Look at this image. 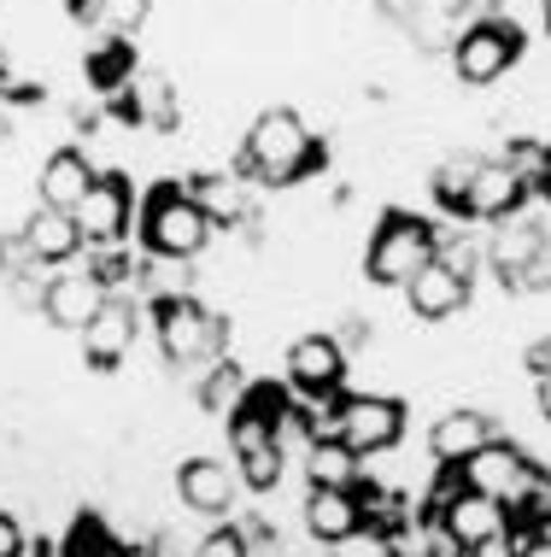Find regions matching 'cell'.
Returning a JSON list of instances; mask_svg holds the SVG:
<instances>
[{
	"label": "cell",
	"instance_id": "obj_1",
	"mask_svg": "<svg viewBox=\"0 0 551 557\" xmlns=\"http://www.w3.org/2000/svg\"><path fill=\"white\" fill-rule=\"evenodd\" d=\"M317 159H323L317 135H311V124L293 107H264L259 117H252L247 141H241V171L259 176V183H271V188L300 183Z\"/></svg>",
	"mask_w": 551,
	"mask_h": 557
},
{
	"label": "cell",
	"instance_id": "obj_2",
	"mask_svg": "<svg viewBox=\"0 0 551 557\" xmlns=\"http://www.w3.org/2000/svg\"><path fill=\"white\" fill-rule=\"evenodd\" d=\"M153 335H159L165 364L205 375L223 358V346H229V318H217L193 294H159L153 299Z\"/></svg>",
	"mask_w": 551,
	"mask_h": 557
},
{
	"label": "cell",
	"instance_id": "obj_3",
	"mask_svg": "<svg viewBox=\"0 0 551 557\" xmlns=\"http://www.w3.org/2000/svg\"><path fill=\"white\" fill-rule=\"evenodd\" d=\"M212 240V218L193 206V194L183 183H153V194L141 200V247L147 259H200Z\"/></svg>",
	"mask_w": 551,
	"mask_h": 557
},
{
	"label": "cell",
	"instance_id": "obj_4",
	"mask_svg": "<svg viewBox=\"0 0 551 557\" xmlns=\"http://www.w3.org/2000/svg\"><path fill=\"white\" fill-rule=\"evenodd\" d=\"M435 252H440L435 223L416 218V212H387L376 223V235H370V247H364V276L376 282V288H405Z\"/></svg>",
	"mask_w": 551,
	"mask_h": 557
},
{
	"label": "cell",
	"instance_id": "obj_5",
	"mask_svg": "<svg viewBox=\"0 0 551 557\" xmlns=\"http://www.w3.org/2000/svg\"><path fill=\"white\" fill-rule=\"evenodd\" d=\"M458 481H464L469 493H481V499L504 505V510H516V505H528V499H540V493H546L540 463H534L516 441H499V434L475 451L469 463H458Z\"/></svg>",
	"mask_w": 551,
	"mask_h": 557
},
{
	"label": "cell",
	"instance_id": "obj_6",
	"mask_svg": "<svg viewBox=\"0 0 551 557\" xmlns=\"http://www.w3.org/2000/svg\"><path fill=\"white\" fill-rule=\"evenodd\" d=\"M516 59H523V29L504 24V18H475V24H464V36L452 41V71H458V83H469V88L499 83Z\"/></svg>",
	"mask_w": 551,
	"mask_h": 557
},
{
	"label": "cell",
	"instance_id": "obj_7",
	"mask_svg": "<svg viewBox=\"0 0 551 557\" xmlns=\"http://www.w3.org/2000/svg\"><path fill=\"white\" fill-rule=\"evenodd\" d=\"M405 441V405L393 394H347V411H340V446L352 458H381Z\"/></svg>",
	"mask_w": 551,
	"mask_h": 557
},
{
	"label": "cell",
	"instance_id": "obj_8",
	"mask_svg": "<svg viewBox=\"0 0 551 557\" xmlns=\"http://www.w3.org/2000/svg\"><path fill=\"white\" fill-rule=\"evenodd\" d=\"M77 230L88 247H117V240L129 235V218H136V200H129V183L117 171H100L95 176V188L83 194V206L77 212Z\"/></svg>",
	"mask_w": 551,
	"mask_h": 557
},
{
	"label": "cell",
	"instance_id": "obj_9",
	"mask_svg": "<svg viewBox=\"0 0 551 557\" xmlns=\"http://www.w3.org/2000/svg\"><path fill=\"white\" fill-rule=\"evenodd\" d=\"M136 335H141V306L112 294L107 306H100V318L83 329V364L100 370V375L117 370L129 352H136Z\"/></svg>",
	"mask_w": 551,
	"mask_h": 557
},
{
	"label": "cell",
	"instance_id": "obj_10",
	"mask_svg": "<svg viewBox=\"0 0 551 557\" xmlns=\"http://www.w3.org/2000/svg\"><path fill=\"white\" fill-rule=\"evenodd\" d=\"M288 387L305 399L340 394L347 387V346L335 335H300L288 346Z\"/></svg>",
	"mask_w": 551,
	"mask_h": 557
},
{
	"label": "cell",
	"instance_id": "obj_11",
	"mask_svg": "<svg viewBox=\"0 0 551 557\" xmlns=\"http://www.w3.org/2000/svg\"><path fill=\"white\" fill-rule=\"evenodd\" d=\"M107 299H112V288L95 276V270H59V276L48 282V294H41V318H48L53 329L83 335V329L100 318Z\"/></svg>",
	"mask_w": 551,
	"mask_h": 557
},
{
	"label": "cell",
	"instance_id": "obj_12",
	"mask_svg": "<svg viewBox=\"0 0 551 557\" xmlns=\"http://www.w3.org/2000/svg\"><path fill=\"white\" fill-rule=\"evenodd\" d=\"M528 200V176L516 171L511 159H481L475 183L464 194V218H481V223H511Z\"/></svg>",
	"mask_w": 551,
	"mask_h": 557
},
{
	"label": "cell",
	"instance_id": "obj_13",
	"mask_svg": "<svg viewBox=\"0 0 551 557\" xmlns=\"http://www.w3.org/2000/svg\"><path fill=\"white\" fill-rule=\"evenodd\" d=\"M235 493H241V475L223 458H188L183 470H176V499H183V510H193V517H229Z\"/></svg>",
	"mask_w": 551,
	"mask_h": 557
},
{
	"label": "cell",
	"instance_id": "obj_14",
	"mask_svg": "<svg viewBox=\"0 0 551 557\" xmlns=\"http://www.w3.org/2000/svg\"><path fill=\"white\" fill-rule=\"evenodd\" d=\"M405 306H411V318H423V323L458 318V311L469 306V276H458L446 259H428V264L405 282Z\"/></svg>",
	"mask_w": 551,
	"mask_h": 557
},
{
	"label": "cell",
	"instance_id": "obj_15",
	"mask_svg": "<svg viewBox=\"0 0 551 557\" xmlns=\"http://www.w3.org/2000/svg\"><path fill=\"white\" fill-rule=\"evenodd\" d=\"M95 164H88L83 147H59V153L41 159L36 171V206H48V212H77L83 194L95 188Z\"/></svg>",
	"mask_w": 551,
	"mask_h": 557
},
{
	"label": "cell",
	"instance_id": "obj_16",
	"mask_svg": "<svg viewBox=\"0 0 551 557\" xmlns=\"http://www.w3.org/2000/svg\"><path fill=\"white\" fill-rule=\"evenodd\" d=\"M487 441H493V417L475 411V405H458V411H446L440 423L428 429V451H435L440 470H458V463H469Z\"/></svg>",
	"mask_w": 551,
	"mask_h": 557
},
{
	"label": "cell",
	"instance_id": "obj_17",
	"mask_svg": "<svg viewBox=\"0 0 551 557\" xmlns=\"http://www.w3.org/2000/svg\"><path fill=\"white\" fill-rule=\"evenodd\" d=\"M305 534L323 540V546H340V540L364 534V505L352 487H311L305 493Z\"/></svg>",
	"mask_w": 551,
	"mask_h": 557
},
{
	"label": "cell",
	"instance_id": "obj_18",
	"mask_svg": "<svg viewBox=\"0 0 551 557\" xmlns=\"http://www.w3.org/2000/svg\"><path fill=\"white\" fill-rule=\"evenodd\" d=\"M18 230H24L29 252H36L41 264H71V259L88 247L83 230H77V218H71V212H48V206H36V212H29Z\"/></svg>",
	"mask_w": 551,
	"mask_h": 557
},
{
	"label": "cell",
	"instance_id": "obj_19",
	"mask_svg": "<svg viewBox=\"0 0 551 557\" xmlns=\"http://www.w3.org/2000/svg\"><path fill=\"white\" fill-rule=\"evenodd\" d=\"M487 252H493V270H499V276L516 282V276H523V270L546 252V230H540V223H523V218H516V223H499V230H493V247H487Z\"/></svg>",
	"mask_w": 551,
	"mask_h": 557
},
{
	"label": "cell",
	"instance_id": "obj_20",
	"mask_svg": "<svg viewBox=\"0 0 551 557\" xmlns=\"http://www.w3.org/2000/svg\"><path fill=\"white\" fill-rule=\"evenodd\" d=\"M188 194H193V206H200V212L212 218V230H229V223L247 212V200H241V176L200 171V176L188 183Z\"/></svg>",
	"mask_w": 551,
	"mask_h": 557
},
{
	"label": "cell",
	"instance_id": "obj_21",
	"mask_svg": "<svg viewBox=\"0 0 551 557\" xmlns=\"http://www.w3.org/2000/svg\"><path fill=\"white\" fill-rule=\"evenodd\" d=\"M359 463L364 458H352L340 441L305 446V481H311V487H359Z\"/></svg>",
	"mask_w": 551,
	"mask_h": 557
},
{
	"label": "cell",
	"instance_id": "obj_22",
	"mask_svg": "<svg viewBox=\"0 0 551 557\" xmlns=\"http://www.w3.org/2000/svg\"><path fill=\"white\" fill-rule=\"evenodd\" d=\"M59 557H129V540H117L107 529V517L83 510V517L71 522V534L59 540Z\"/></svg>",
	"mask_w": 551,
	"mask_h": 557
},
{
	"label": "cell",
	"instance_id": "obj_23",
	"mask_svg": "<svg viewBox=\"0 0 551 557\" xmlns=\"http://www.w3.org/2000/svg\"><path fill=\"white\" fill-rule=\"evenodd\" d=\"M235 475H241V487H247V493H271L276 481H281V441L235 451Z\"/></svg>",
	"mask_w": 551,
	"mask_h": 557
},
{
	"label": "cell",
	"instance_id": "obj_24",
	"mask_svg": "<svg viewBox=\"0 0 551 557\" xmlns=\"http://www.w3.org/2000/svg\"><path fill=\"white\" fill-rule=\"evenodd\" d=\"M147 12H153V0H100L95 29H100L107 41H129V36L147 24Z\"/></svg>",
	"mask_w": 551,
	"mask_h": 557
},
{
	"label": "cell",
	"instance_id": "obj_25",
	"mask_svg": "<svg viewBox=\"0 0 551 557\" xmlns=\"http://www.w3.org/2000/svg\"><path fill=\"white\" fill-rule=\"evenodd\" d=\"M475 171H481V159H475V153H458V159H446V164H440V176H435V200L446 206V212L464 218V194H469V183H475Z\"/></svg>",
	"mask_w": 551,
	"mask_h": 557
},
{
	"label": "cell",
	"instance_id": "obj_26",
	"mask_svg": "<svg viewBox=\"0 0 551 557\" xmlns=\"http://www.w3.org/2000/svg\"><path fill=\"white\" fill-rule=\"evenodd\" d=\"M193 557H252V546H247V529H212L200 540V546H193Z\"/></svg>",
	"mask_w": 551,
	"mask_h": 557
},
{
	"label": "cell",
	"instance_id": "obj_27",
	"mask_svg": "<svg viewBox=\"0 0 551 557\" xmlns=\"http://www.w3.org/2000/svg\"><path fill=\"white\" fill-rule=\"evenodd\" d=\"M335 557H399V546H393L387 534H376V529H370V534H352V540H340V546H335Z\"/></svg>",
	"mask_w": 551,
	"mask_h": 557
},
{
	"label": "cell",
	"instance_id": "obj_28",
	"mask_svg": "<svg viewBox=\"0 0 551 557\" xmlns=\"http://www.w3.org/2000/svg\"><path fill=\"white\" fill-rule=\"evenodd\" d=\"M0 557H29V540H24L12 510H0Z\"/></svg>",
	"mask_w": 551,
	"mask_h": 557
},
{
	"label": "cell",
	"instance_id": "obj_29",
	"mask_svg": "<svg viewBox=\"0 0 551 557\" xmlns=\"http://www.w3.org/2000/svg\"><path fill=\"white\" fill-rule=\"evenodd\" d=\"M511 288H528V294H540V288H551V247H546V252H540V259H534L528 270H523V276L511 282Z\"/></svg>",
	"mask_w": 551,
	"mask_h": 557
},
{
	"label": "cell",
	"instance_id": "obj_30",
	"mask_svg": "<svg viewBox=\"0 0 551 557\" xmlns=\"http://www.w3.org/2000/svg\"><path fill=\"white\" fill-rule=\"evenodd\" d=\"M516 557H551V522H540L534 534H516Z\"/></svg>",
	"mask_w": 551,
	"mask_h": 557
},
{
	"label": "cell",
	"instance_id": "obj_31",
	"mask_svg": "<svg viewBox=\"0 0 551 557\" xmlns=\"http://www.w3.org/2000/svg\"><path fill=\"white\" fill-rule=\"evenodd\" d=\"M423 540H428V557H469V552H464V546H458V540H452V534H446V529H440V522H428V534H423Z\"/></svg>",
	"mask_w": 551,
	"mask_h": 557
},
{
	"label": "cell",
	"instance_id": "obj_32",
	"mask_svg": "<svg viewBox=\"0 0 551 557\" xmlns=\"http://www.w3.org/2000/svg\"><path fill=\"white\" fill-rule=\"evenodd\" d=\"M523 364L534 370V382H540V375H551V335L528 346V352H523Z\"/></svg>",
	"mask_w": 551,
	"mask_h": 557
},
{
	"label": "cell",
	"instance_id": "obj_33",
	"mask_svg": "<svg viewBox=\"0 0 551 557\" xmlns=\"http://www.w3.org/2000/svg\"><path fill=\"white\" fill-rule=\"evenodd\" d=\"M65 7H71V12H77V18H83V24H95V12H100V0H65Z\"/></svg>",
	"mask_w": 551,
	"mask_h": 557
},
{
	"label": "cell",
	"instance_id": "obj_34",
	"mask_svg": "<svg viewBox=\"0 0 551 557\" xmlns=\"http://www.w3.org/2000/svg\"><path fill=\"white\" fill-rule=\"evenodd\" d=\"M534 183H540V194L551 200V141H546V159H540V176H534Z\"/></svg>",
	"mask_w": 551,
	"mask_h": 557
},
{
	"label": "cell",
	"instance_id": "obj_35",
	"mask_svg": "<svg viewBox=\"0 0 551 557\" xmlns=\"http://www.w3.org/2000/svg\"><path fill=\"white\" fill-rule=\"evenodd\" d=\"M540 417L551 423V375H540Z\"/></svg>",
	"mask_w": 551,
	"mask_h": 557
},
{
	"label": "cell",
	"instance_id": "obj_36",
	"mask_svg": "<svg viewBox=\"0 0 551 557\" xmlns=\"http://www.w3.org/2000/svg\"><path fill=\"white\" fill-rule=\"evenodd\" d=\"M546 18H551V12H546Z\"/></svg>",
	"mask_w": 551,
	"mask_h": 557
}]
</instances>
